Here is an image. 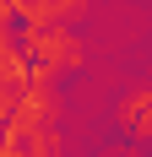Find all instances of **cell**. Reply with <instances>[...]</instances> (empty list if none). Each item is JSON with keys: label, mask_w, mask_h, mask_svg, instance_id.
<instances>
[{"label": "cell", "mask_w": 152, "mask_h": 157, "mask_svg": "<svg viewBox=\"0 0 152 157\" xmlns=\"http://www.w3.org/2000/svg\"><path fill=\"white\" fill-rule=\"evenodd\" d=\"M65 141H60V125H44V130H11V146L6 157H60Z\"/></svg>", "instance_id": "4"}, {"label": "cell", "mask_w": 152, "mask_h": 157, "mask_svg": "<svg viewBox=\"0 0 152 157\" xmlns=\"http://www.w3.org/2000/svg\"><path fill=\"white\" fill-rule=\"evenodd\" d=\"M6 146H11V125L0 119V157H6Z\"/></svg>", "instance_id": "6"}, {"label": "cell", "mask_w": 152, "mask_h": 157, "mask_svg": "<svg viewBox=\"0 0 152 157\" xmlns=\"http://www.w3.org/2000/svg\"><path fill=\"white\" fill-rule=\"evenodd\" d=\"M16 44H22V60H27V81H54V76H65V71H82V65H87V44L76 38L71 22L16 27Z\"/></svg>", "instance_id": "1"}, {"label": "cell", "mask_w": 152, "mask_h": 157, "mask_svg": "<svg viewBox=\"0 0 152 157\" xmlns=\"http://www.w3.org/2000/svg\"><path fill=\"white\" fill-rule=\"evenodd\" d=\"M92 157H141V146L136 141H114V146H98Z\"/></svg>", "instance_id": "5"}, {"label": "cell", "mask_w": 152, "mask_h": 157, "mask_svg": "<svg viewBox=\"0 0 152 157\" xmlns=\"http://www.w3.org/2000/svg\"><path fill=\"white\" fill-rule=\"evenodd\" d=\"M60 92H54V81H22V92H16V109L6 125L11 130H44V125H60Z\"/></svg>", "instance_id": "2"}, {"label": "cell", "mask_w": 152, "mask_h": 157, "mask_svg": "<svg viewBox=\"0 0 152 157\" xmlns=\"http://www.w3.org/2000/svg\"><path fill=\"white\" fill-rule=\"evenodd\" d=\"M114 125H120L125 141H152V87H130V92L114 103Z\"/></svg>", "instance_id": "3"}]
</instances>
